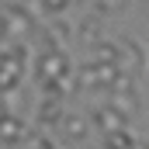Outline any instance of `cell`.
<instances>
[{
    "label": "cell",
    "mask_w": 149,
    "mask_h": 149,
    "mask_svg": "<svg viewBox=\"0 0 149 149\" xmlns=\"http://www.w3.org/2000/svg\"><path fill=\"white\" fill-rule=\"evenodd\" d=\"M104 149H135V139H128V132H108L104 135Z\"/></svg>",
    "instance_id": "8"
},
{
    "label": "cell",
    "mask_w": 149,
    "mask_h": 149,
    "mask_svg": "<svg viewBox=\"0 0 149 149\" xmlns=\"http://www.w3.org/2000/svg\"><path fill=\"white\" fill-rule=\"evenodd\" d=\"M108 101H111L121 114H135V111H139V97H135V90H111Z\"/></svg>",
    "instance_id": "6"
},
{
    "label": "cell",
    "mask_w": 149,
    "mask_h": 149,
    "mask_svg": "<svg viewBox=\"0 0 149 149\" xmlns=\"http://www.w3.org/2000/svg\"><path fill=\"white\" fill-rule=\"evenodd\" d=\"M128 0H97V7H101V14H114V10H121Z\"/></svg>",
    "instance_id": "10"
},
{
    "label": "cell",
    "mask_w": 149,
    "mask_h": 149,
    "mask_svg": "<svg viewBox=\"0 0 149 149\" xmlns=\"http://www.w3.org/2000/svg\"><path fill=\"white\" fill-rule=\"evenodd\" d=\"M7 3H17V7H24V3H28V0H7Z\"/></svg>",
    "instance_id": "12"
},
{
    "label": "cell",
    "mask_w": 149,
    "mask_h": 149,
    "mask_svg": "<svg viewBox=\"0 0 149 149\" xmlns=\"http://www.w3.org/2000/svg\"><path fill=\"white\" fill-rule=\"evenodd\" d=\"M76 35H80V42H87V45H101V28H97V17H87V21L76 28Z\"/></svg>",
    "instance_id": "7"
},
{
    "label": "cell",
    "mask_w": 149,
    "mask_h": 149,
    "mask_svg": "<svg viewBox=\"0 0 149 149\" xmlns=\"http://www.w3.org/2000/svg\"><path fill=\"white\" fill-rule=\"evenodd\" d=\"M90 125H94V121H90L87 114H80V111H66V114H63V121H59L63 139L73 142V146H76V142H83V139L90 135Z\"/></svg>",
    "instance_id": "3"
},
{
    "label": "cell",
    "mask_w": 149,
    "mask_h": 149,
    "mask_svg": "<svg viewBox=\"0 0 149 149\" xmlns=\"http://www.w3.org/2000/svg\"><path fill=\"white\" fill-rule=\"evenodd\" d=\"M31 28H35V17L24 10V7H17V3H7L3 7V31H7V38H24L31 35Z\"/></svg>",
    "instance_id": "1"
},
{
    "label": "cell",
    "mask_w": 149,
    "mask_h": 149,
    "mask_svg": "<svg viewBox=\"0 0 149 149\" xmlns=\"http://www.w3.org/2000/svg\"><path fill=\"white\" fill-rule=\"evenodd\" d=\"M76 80H80V87H94V83H101V80H97V66H94V63L83 66V70L76 73Z\"/></svg>",
    "instance_id": "9"
},
{
    "label": "cell",
    "mask_w": 149,
    "mask_h": 149,
    "mask_svg": "<svg viewBox=\"0 0 149 149\" xmlns=\"http://www.w3.org/2000/svg\"><path fill=\"white\" fill-rule=\"evenodd\" d=\"M125 118H128V114H121L114 104H108V108H97V111L90 114V121H94V125H97L104 135H108V132H121V128H125Z\"/></svg>",
    "instance_id": "4"
},
{
    "label": "cell",
    "mask_w": 149,
    "mask_h": 149,
    "mask_svg": "<svg viewBox=\"0 0 149 149\" xmlns=\"http://www.w3.org/2000/svg\"><path fill=\"white\" fill-rule=\"evenodd\" d=\"M70 3H83V0H70Z\"/></svg>",
    "instance_id": "13"
},
{
    "label": "cell",
    "mask_w": 149,
    "mask_h": 149,
    "mask_svg": "<svg viewBox=\"0 0 149 149\" xmlns=\"http://www.w3.org/2000/svg\"><path fill=\"white\" fill-rule=\"evenodd\" d=\"M38 80L42 83H63L66 80V56L59 49L38 56Z\"/></svg>",
    "instance_id": "2"
},
{
    "label": "cell",
    "mask_w": 149,
    "mask_h": 149,
    "mask_svg": "<svg viewBox=\"0 0 149 149\" xmlns=\"http://www.w3.org/2000/svg\"><path fill=\"white\" fill-rule=\"evenodd\" d=\"M28 149H56V146H52L45 135H31V139H28Z\"/></svg>",
    "instance_id": "11"
},
{
    "label": "cell",
    "mask_w": 149,
    "mask_h": 149,
    "mask_svg": "<svg viewBox=\"0 0 149 149\" xmlns=\"http://www.w3.org/2000/svg\"><path fill=\"white\" fill-rule=\"evenodd\" d=\"M0 135H3V146H17V142L24 139V125H21V118H17L14 111H7V114H3Z\"/></svg>",
    "instance_id": "5"
}]
</instances>
